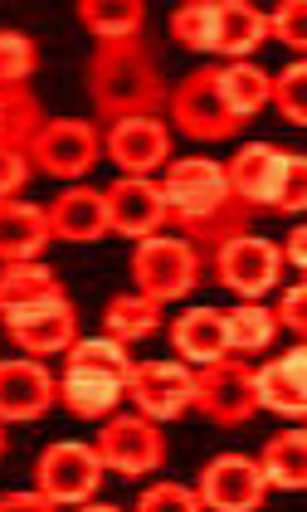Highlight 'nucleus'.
<instances>
[{"label": "nucleus", "instance_id": "obj_1", "mask_svg": "<svg viewBox=\"0 0 307 512\" xmlns=\"http://www.w3.org/2000/svg\"><path fill=\"white\" fill-rule=\"evenodd\" d=\"M161 200H166V220H176L186 230V244L200 254V264L215 259L220 244L249 235V220H254V210L230 191L225 166L200 157L171 161V171L161 181Z\"/></svg>", "mask_w": 307, "mask_h": 512}, {"label": "nucleus", "instance_id": "obj_2", "mask_svg": "<svg viewBox=\"0 0 307 512\" xmlns=\"http://www.w3.org/2000/svg\"><path fill=\"white\" fill-rule=\"evenodd\" d=\"M88 98L108 127L122 118H156L161 113L166 83H161L156 54L147 49L142 35L98 40L93 59H88Z\"/></svg>", "mask_w": 307, "mask_h": 512}, {"label": "nucleus", "instance_id": "obj_3", "mask_svg": "<svg viewBox=\"0 0 307 512\" xmlns=\"http://www.w3.org/2000/svg\"><path fill=\"white\" fill-rule=\"evenodd\" d=\"M166 103H171L176 127H181L186 137H195V142H225V137H234V132L244 127V122L225 108V98H220V69H210V64L191 69L186 79L166 93Z\"/></svg>", "mask_w": 307, "mask_h": 512}, {"label": "nucleus", "instance_id": "obj_4", "mask_svg": "<svg viewBox=\"0 0 307 512\" xmlns=\"http://www.w3.org/2000/svg\"><path fill=\"white\" fill-rule=\"evenodd\" d=\"M0 317H5V332L30 356L69 352L78 337V313L64 288H49V293H39V298L20 303V308H5Z\"/></svg>", "mask_w": 307, "mask_h": 512}, {"label": "nucleus", "instance_id": "obj_5", "mask_svg": "<svg viewBox=\"0 0 307 512\" xmlns=\"http://www.w3.org/2000/svg\"><path fill=\"white\" fill-rule=\"evenodd\" d=\"M30 171H44V176H59V181H78L88 176L98 157H103V137L93 122H78V118H54L44 122L30 142Z\"/></svg>", "mask_w": 307, "mask_h": 512}, {"label": "nucleus", "instance_id": "obj_6", "mask_svg": "<svg viewBox=\"0 0 307 512\" xmlns=\"http://www.w3.org/2000/svg\"><path fill=\"white\" fill-rule=\"evenodd\" d=\"M132 278H137V293L166 303V298H186L195 283H200V254H195L186 239H166V235H147L132 254Z\"/></svg>", "mask_w": 307, "mask_h": 512}, {"label": "nucleus", "instance_id": "obj_7", "mask_svg": "<svg viewBox=\"0 0 307 512\" xmlns=\"http://www.w3.org/2000/svg\"><path fill=\"white\" fill-rule=\"evenodd\" d=\"M39 493L54 498V508H88L98 483H103V459L93 444H74V439H59L39 454L35 464Z\"/></svg>", "mask_w": 307, "mask_h": 512}, {"label": "nucleus", "instance_id": "obj_8", "mask_svg": "<svg viewBox=\"0 0 307 512\" xmlns=\"http://www.w3.org/2000/svg\"><path fill=\"white\" fill-rule=\"evenodd\" d=\"M195 405L215 425H244V420H254L259 395H254V371L244 366V356L225 352L220 361L200 366L195 371Z\"/></svg>", "mask_w": 307, "mask_h": 512}, {"label": "nucleus", "instance_id": "obj_9", "mask_svg": "<svg viewBox=\"0 0 307 512\" xmlns=\"http://www.w3.org/2000/svg\"><path fill=\"white\" fill-rule=\"evenodd\" d=\"M93 449H98L103 469H117L122 478H142V473L161 469V459H166V439L156 430V420H147V415H113V420H103Z\"/></svg>", "mask_w": 307, "mask_h": 512}, {"label": "nucleus", "instance_id": "obj_10", "mask_svg": "<svg viewBox=\"0 0 307 512\" xmlns=\"http://www.w3.org/2000/svg\"><path fill=\"white\" fill-rule=\"evenodd\" d=\"M278 274H283V254H278L273 239L239 235L215 249V278L230 293H239V298H264V293H273Z\"/></svg>", "mask_w": 307, "mask_h": 512}, {"label": "nucleus", "instance_id": "obj_11", "mask_svg": "<svg viewBox=\"0 0 307 512\" xmlns=\"http://www.w3.org/2000/svg\"><path fill=\"white\" fill-rule=\"evenodd\" d=\"M132 405L147 415V420H176L195 405V371L181 361H142L127 381Z\"/></svg>", "mask_w": 307, "mask_h": 512}, {"label": "nucleus", "instance_id": "obj_12", "mask_svg": "<svg viewBox=\"0 0 307 512\" xmlns=\"http://www.w3.org/2000/svg\"><path fill=\"white\" fill-rule=\"evenodd\" d=\"M264 498H269V483H264L259 459L220 454L200 473V503L215 512H254V508H264Z\"/></svg>", "mask_w": 307, "mask_h": 512}, {"label": "nucleus", "instance_id": "obj_13", "mask_svg": "<svg viewBox=\"0 0 307 512\" xmlns=\"http://www.w3.org/2000/svg\"><path fill=\"white\" fill-rule=\"evenodd\" d=\"M283 171H288V152H278L269 142H249V147H239V157L225 166V181H230V191L244 200L249 210H278Z\"/></svg>", "mask_w": 307, "mask_h": 512}, {"label": "nucleus", "instance_id": "obj_14", "mask_svg": "<svg viewBox=\"0 0 307 512\" xmlns=\"http://www.w3.org/2000/svg\"><path fill=\"white\" fill-rule=\"evenodd\" d=\"M108 200V230L127 239H147L166 225V200L161 186L147 176H117L113 186L103 191Z\"/></svg>", "mask_w": 307, "mask_h": 512}, {"label": "nucleus", "instance_id": "obj_15", "mask_svg": "<svg viewBox=\"0 0 307 512\" xmlns=\"http://www.w3.org/2000/svg\"><path fill=\"white\" fill-rule=\"evenodd\" d=\"M108 157L117 161L122 176H147L171 157V127L161 118H122L108 127Z\"/></svg>", "mask_w": 307, "mask_h": 512}, {"label": "nucleus", "instance_id": "obj_16", "mask_svg": "<svg viewBox=\"0 0 307 512\" xmlns=\"http://www.w3.org/2000/svg\"><path fill=\"white\" fill-rule=\"evenodd\" d=\"M44 220H49V239H64V244H93V239L113 235L108 230V200H103V191H93V186L59 191V196L49 200Z\"/></svg>", "mask_w": 307, "mask_h": 512}, {"label": "nucleus", "instance_id": "obj_17", "mask_svg": "<svg viewBox=\"0 0 307 512\" xmlns=\"http://www.w3.org/2000/svg\"><path fill=\"white\" fill-rule=\"evenodd\" d=\"M59 400L44 361H0V425L5 420H39Z\"/></svg>", "mask_w": 307, "mask_h": 512}, {"label": "nucleus", "instance_id": "obj_18", "mask_svg": "<svg viewBox=\"0 0 307 512\" xmlns=\"http://www.w3.org/2000/svg\"><path fill=\"white\" fill-rule=\"evenodd\" d=\"M49 244V220L44 205L30 200H0V264H20V259H39Z\"/></svg>", "mask_w": 307, "mask_h": 512}, {"label": "nucleus", "instance_id": "obj_19", "mask_svg": "<svg viewBox=\"0 0 307 512\" xmlns=\"http://www.w3.org/2000/svg\"><path fill=\"white\" fill-rule=\"evenodd\" d=\"M122 395H127V386H122L117 376L88 371V366H69L64 381H59V400H64V410L78 415V420H103V415H113Z\"/></svg>", "mask_w": 307, "mask_h": 512}, {"label": "nucleus", "instance_id": "obj_20", "mask_svg": "<svg viewBox=\"0 0 307 512\" xmlns=\"http://www.w3.org/2000/svg\"><path fill=\"white\" fill-rule=\"evenodd\" d=\"M254 395L259 405L273 415H288V420H303L307 395H303V347H293L288 356L269 361L264 371H254Z\"/></svg>", "mask_w": 307, "mask_h": 512}, {"label": "nucleus", "instance_id": "obj_21", "mask_svg": "<svg viewBox=\"0 0 307 512\" xmlns=\"http://www.w3.org/2000/svg\"><path fill=\"white\" fill-rule=\"evenodd\" d=\"M264 40H269L264 10H254L249 0H215V40H210V54L249 59Z\"/></svg>", "mask_w": 307, "mask_h": 512}, {"label": "nucleus", "instance_id": "obj_22", "mask_svg": "<svg viewBox=\"0 0 307 512\" xmlns=\"http://www.w3.org/2000/svg\"><path fill=\"white\" fill-rule=\"evenodd\" d=\"M171 342L176 352L195 361V366H210L230 352V337H225V313L220 308H186V313L171 322Z\"/></svg>", "mask_w": 307, "mask_h": 512}, {"label": "nucleus", "instance_id": "obj_23", "mask_svg": "<svg viewBox=\"0 0 307 512\" xmlns=\"http://www.w3.org/2000/svg\"><path fill=\"white\" fill-rule=\"evenodd\" d=\"M259 469H264V483L269 488H283V493H298L307 483V434L303 430H283L273 434L259 454Z\"/></svg>", "mask_w": 307, "mask_h": 512}, {"label": "nucleus", "instance_id": "obj_24", "mask_svg": "<svg viewBox=\"0 0 307 512\" xmlns=\"http://www.w3.org/2000/svg\"><path fill=\"white\" fill-rule=\"evenodd\" d=\"M78 20L98 40H127V35H142L147 5L142 0H78Z\"/></svg>", "mask_w": 307, "mask_h": 512}, {"label": "nucleus", "instance_id": "obj_25", "mask_svg": "<svg viewBox=\"0 0 307 512\" xmlns=\"http://www.w3.org/2000/svg\"><path fill=\"white\" fill-rule=\"evenodd\" d=\"M220 98L239 122H249L254 113L269 108V74L254 64H225L220 69Z\"/></svg>", "mask_w": 307, "mask_h": 512}, {"label": "nucleus", "instance_id": "obj_26", "mask_svg": "<svg viewBox=\"0 0 307 512\" xmlns=\"http://www.w3.org/2000/svg\"><path fill=\"white\" fill-rule=\"evenodd\" d=\"M103 327L117 342H142V337H152L161 327V303L142 298V293H117L113 303L103 308Z\"/></svg>", "mask_w": 307, "mask_h": 512}, {"label": "nucleus", "instance_id": "obj_27", "mask_svg": "<svg viewBox=\"0 0 307 512\" xmlns=\"http://www.w3.org/2000/svg\"><path fill=\"white\" fill-rule=\"evenodd\" d=\"M225 337H230V352H264L273 337H278V317L264 303H239L225 313Z\"/></svg>", "mask_w": 307, "mask_h": 512}, {"label": "nucleus", "instance_id": "obj_28", "mask_svg": "<svg viewBox=\"0 0 307 512\" xmlns=\"http://www.w3.org/2000/svg\"><path fill=\"white\" fill-rule=\"evenodd\" d=\"M49 288H59V278H54V269H49L44 259L0 264V313H5V308H20V303H30V298L49 293Z\"/></svg>", "mask_w": 307, "mask_h": 512}, {"label": "nucleus", "instance_id": "obj_29", "mask_svg": "<svg viewBox=\"0 0 307 512\" xmlns=\"http://www.w3.org/2000/svg\"><path fill=\"white\" fill-rule=\"evenodd\" d=\"M69 366H88V371H108L117 376L122 386L132 381V371H137V361L127 356V342H117V337H74V347H69Z\"/></svg>", "mask_w": 307, "mask_h": 512}, {"label": "nucleus", "instance_id": "obj_30", "mask_svg": "<svg viewBox=\"0 0 307 512\" xmlns=\"http://www.w3.org/2000/svg\"><path fill=\"white\" fill-rule=\"evenodd\" d=\"M171 40L181 44V49L210 54V40H215V0H186L171 15Z\"/></svg>", "mask_w": 307, "mask_h": 512}, {"label": "nucleus", "instance_id": "obj_31", "mask_svg": "<svg viewBox=\"0 0 307 512\" xmlns=\"http://www.w3.org/2000/svg\"><path fill=\"white\" fill-rule=\"evenodd\" d=\"M39 69V49L30 35L20 30H0V88L30 83V74Z\"/></svg>", "mask_w": 307, "mask_h": 512}, {"label": "nucleus", "instance_id": "obj_32", "mask_svg": "<svg viewBox=\"0 0 307 512\" xmlns=\"http://www.w3.org/2000/svg\"><path fill=\"white\" fill-rule=\"evenodd\" d=\"M303 83H307V64H288L278 79H269V103H278V113L293 122V127H303V122H307Z\"/></svg>", "mask_w": 307, "mask_h": 512}, {"label": "nucleus", "instance_id": "obj_33", "mask_svg": "<svg viewBox=\"0 0 307 512\" xmlns=\"http://www.w3.org/2000/svg\"><path fill=\"white\" fill-rule=\"evenodd\" d=\"M264 25H269L273 40H283L288 49L303 54V44H307V5L303 0H283L273 15H264Z\"/></svg>", "mask_w": 307, "mask_h": 512}, {"label": "nucleus", "instance_id": "obj_34", "mask_svg": "<svg viewBox=\"0 0 307 512\" xmlns=\"http://www.w3.org/2000/svg\"><path fill=\"white\" fill-rule=\"evenodd\" d=\"M137 508H142V512H161V508L195 512V508H200V493L181 488V483H152V488H147V493L137 498Z\"/></svg>", "mask_w": 307, "mask_h": 512}, {"label": "nucleus", "instance_id": "obj_35", "mask_svg": "<svg viewBox=\"0 0 307 512\" xmlns=\"http://www.w3.org/2000/svg\"><path fill=\"white\" fill-rule=\"evenodd\" d=\"M25 181H30V157L0 142V200H10Z\"/></svg>", "mask_w": 307, "mask_h": 512}, {"label": "nucleus", "instance_id": "obj_36", "mask_svg": "<svg viewBox=\"0 0 307 512\" xmlns=\"http://www.w3.org/2000/svg\"><path fill=\"white\" fill-rule=\"evenodd\" d=\"M307 200V161L303 157H288V171H283V196H278V210L298 215Z\"/></svg>", "mask_w": 307, "mask_h": 512}, {"label": "nucleus", "instance_id": "obj_37", "mask_svg": "<svg viewBox=\"0 0 307 512\" xmlns=\"http://www.w3.org/2000/svg\"><path fill=\"white\" fill-rule=\"evenodd\" d=\"M278 322H283L293 337H303L307 332V288L303 283H293V288L283 293V303H278Z\"/></svg>", "mask_w": 307, "mask_h": 512}, {"label": "nucleus", "instance_id": "obj_38", "mask_svg": "<svg viewBox=\"0 0 307 512\" xmlns=\"http://www.w3.org/2000/svg\"><path fill=\"white\" fill-rule=\"evenodd\" d=\"M54 498L49 493H0V512H49Z\"/></svg>", "mask_w": 307, "mask_h": 512}, {"label": "nucleus", "instance_id": "obj_39", "mask_svg": "<svg viewBox=\"0 0 307 512\" xmlns=\"http://www.w3.org/2000/svg\"><path fill=\"white\" fill-rule=\"evenodd\" d=\"M283 264H293V269H303L307 264V230L298 225L293 235H288V244H283Z\"/></svg>", "mask_w": 307, "mask_h": 512}, {"label": "nucleus", "instance_id": "obj_40", "mask_svg": "<svg viewBox=\"0 0 307 512\" xmlns=\"http://www.w3.org/2000/svg\"><path fill=\"white\" fill-rule=\"evenodd\" d=\"M0 459H5V425H0Z\"/></svg>", "mask_w": 307, "mask_h": 512}, {"label": "nucleus", "instance_id": "obj_41", "mask_svg": "<svg viewBox=\"0 0 307 512\" xmlns=\"http://www.w3.org/2000/svg\"><path fill=\"white\" fill-rule=\"evenodd\" d=\"M0 122H5V113H0Z\"/></svg>", "mask_w": 307, "mask_h": 512}]
</instances>
